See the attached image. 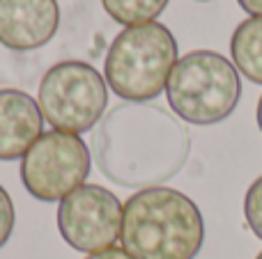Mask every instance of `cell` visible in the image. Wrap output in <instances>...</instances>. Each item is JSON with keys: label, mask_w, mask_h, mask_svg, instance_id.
<instances>
[{"label": "cell", "mask_w": 262, "mask_h": 259, "mask_svg": "<svg viewBox=\"0 0 262 259\" xmlns=\"http://www.w3.org/2000/svg\"><path fill=\"white\" fill-rule=\"evenodd\" d=\"M85 259H134L129 255L124 248H108V250H101V252H92V255H88Z\"/></svg>", "instance_id": "obj_14"}, {"label": "cell", "mask_w": 262, "mask_h": 259, "mask_svg": "<svg viewBox=\"0 0 262 259\" xmlns=\"http://www.w3.org/2000/svg\"><path fill=\"white\" fill-rule=\"evenodd\" d=\"M255 259H262V252H260V255H258V257H255Z\"/></svg>", "instance_id": "obj_17"}, {"label": "cell", "mask_w": 262, "mask_h": 259, "mask_svg": "<svg viewBox=\"0 0 262 259\" xmlns=\"http://www.w3.org/2000/svg\"><path fill=\"white\" fill-rule=\"evenodd\" d=\"M258 126H260V131H262V96H260V101H258Z\"/></svg>", "instance_id": "obj_16"}, {"label": "cell", "mask_w": 262, "mask_h": 259, "mask_svg": "<svg viewBox=\"0 0 262 259\" xmlns=\"http://www.w3.org/2000/svg\"><path fill=\"white\" fill-rule=\"evenodd\" d=\"M237 3L242 5V9H244L246 14L262 18V0H237Z\"/></svg>", "instance_id": "obj_15"}, {"label": "cell", "mask_w": 262, "mask_h": 259, "mask_svg": "<svg viewBox=\"0 0 262 259\" xmlns=\"http://www.w3.org/2000/svg\"><path fill=\"white\" fill-rule=\"evenodd\" d=\"M58 25V0H0V44L9 50L41 48Z\"/></svg>", "instance_id": "obj_8"}, {"label": "cell", "mask_w": 262, "mask_h": 259, "mask_svg": "<svg viewBox=\"0 0 262 259\" xmlns=\"http://www.w3.org/2000/svg\"><path fill=\"white\" fill-rule=\"evenodd\" d=\"M235 69L251 83L262 85V18L251 16L235 28L230 39Z\"/></svg>", "instance_id": "obj_10"}, {"label": "cell", "mask_w": 262, "mask_h": 259, "mask_svg": "<svg viewBox=\"0 0 262 259\" xmlns=\"http://www.w3.org/2000/svg\"><path fill=\"white\" fill-rule=\"evenodd\" d=\"M172 113L195 126L228 119L242 99V81L235 64L216 50H191L172 67L166 85Z\"/></svg>", "instance_id": "obj_4"}, {"label": "cell", "mask_w": 262, "mask_h": 259, "mask_svg": "<svg viewBox=\"0 0 262 259\" xmlns=\"http://www.w3.org/2000/svg\"><path fill=\"white\" fill-rule=\"evenodd\" d=\"M99 170L127 188H154L172 179L191 154L186 126L161 106H115L95 131Z\"/></svg>", "instance_id": "obj_1"}, {"label": "cell", "mask_w": 262, "mask_h": 259, "mask_svg": "<svg viewBox=\"0 0 262 259\" xmlns=\"http://www.w3.org/2000/svg\"><path fill=\"white\" fill-rule=\"evenodd\" d=\"M244 218L249 223L251 232L262 239V177L251 184L244 195Z\"/></svg>", "instance_id": "obj_12"}, {"label": "cell", "mask_w": 262, "mask_h": 259, "mask_svg": "<svg viewBox=\"0 0 262 259\" xmlns=\"http://www.w3.org/2000/svg\"><path fill=\"white\" fill-rule=\"evenodd\" d=\"M106 14L120 25H143L152 23L166 9L168 0H101Z\"/></svg>", "instance_id": "obj_11"}, {"label": "cell", "mask_w": 262, "mask_h": 259, "mask_svg": "<svg viewBox=\"0 0 262 259\" xmlns=\"http://www.w3.org/2000/svg\"><path fill=\"white\" fill-rule=\"evenodd\" d=\"M16 225V211H14V202L9 197V193L0 186V248L9 241Z\"/></svg>", "instance_id": "obj_13"}, {"label": "cell", "mask_w": 262, "mask_h": 259, "mask_svg": "<svg viewBox=\"0 0 262 259\" xmlns=\"http://www.w3.org/2000/svg\"><path fill=\"white\" fill-rule=\"evenodd\" d=\"M120 239L134 259H195L205 243V220L184 193L143 188L124 204Z\"/></svg>", "instance_id": "obj_2"}, {"label": "cell", "mask_w": 262, "mask_h": 259, "mask_svg": "<svg viewBox=\"0 0 262 259\" xmlns=\"http://www.w3.org/2000/svg\"><path fill=\"white\" fill-rule=\"evenodd\" d=\"M177 64V41L163 23L124 28L108 46L106 85L127 103H147L168 85Z\"/></svg>", "instance_id": "obj_3"}, {"label": "cell", "mask_w": 262, "mask_h": 259, "mask_svg": "<svg viewBox=\"0 0 262 259\" xmlns=\"http://www.w3.org/2000/svg\"><path fill=\"white\" fill-rule=\"evenodd\" d=\"M92 168L85 140L76 133L46 131L21 159V182L39 202H62L83 186Z\"/></svg>", "instance_id": "obj_6"}, {"label": "cell", "mask_w": 262, "mask_h": 259, "mask_svg": "<svg viewBox=\"0 0 262 259\" xmlns=\"http://www.w3.org/2000/svg\"><path fill=\"white\" fill-rule=\"evenodd\" d=\"M122 202L99 184H83L58 206V229L67 246L78 252H101L122 234Z\"/></svg>", "instance_id": "obj_7"}, {"label": "cell", "mask_w": 262, "mask_h": 259, "mask_svg": "<svg viewBox=\"0 0 262 259\" xmlns=\"http://www.w3.org/2000/svg\"><path fill=\"white\" fill-rule=\"evenodd\" d=\"M37 103L55 131L78 136L97 126L104 117L108 108V85L92 64L64 60L44 73Z\"/></svg>", "instance_id": "obj_5"}, {"label": "cell", "mask_w": 262, "mask_h": 259, "mask_svg": "<svg viewBox=\"0 0 262 259\" xmlns=\"http://www.w3.org/2000/svg\"><path fill=\"white\" fill-rule=\"evenodd\" d=\"M44 128L39 103L21 90H0V161L23 159Z\"/></svg>", "instance_id": "obj_9"}]
</instances>
